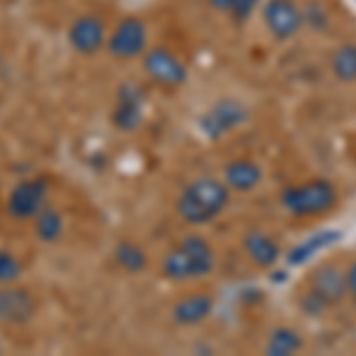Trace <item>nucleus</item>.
Here are the masks:
<instances>
[{
    "mask_svg": "<svg viewBox=\"0 0 356 356\" xmlns=\"http://www.w3.org/2000/svg\"><path fill=\"white\" fill-rule=\"evenodd\" d=\"M228 200H231V191L223 183V178L200 176L193 178L178 195L176 214L191 226H204V223H211L216 216L223 214Z\"/></svg>",
    "mask_w": 356,
    "mask_h": 356,
    "instance_id": "obj_1",
    "label": "nucleus"
},
{
    "mask_svg": "<svg viewBox=\"0 0 356 356\" xmlns=\"http://www.w3.org/2000/svg\"><path fill=\"white\" fill-rule=\"evenodd\" d=\"M216 266V252L204 235H186L162 259V275L169 283H191L207 278Z\"/></svg>",
    "mask_w": 356,
    "mask_h": 356,
    "instance_id": "obj_2",
    "label": "nucleus"
},
{
    "mask_svg": "<svg viewBox=\"0 0 356 356\" xmlns=\"http://www.w3.org/2000/svg\"><path fill=\"white\" fill-rule=\"evenodd\" d=\"M340 202V193L328 178H312L280 193V207L295 219H316L325 216Z\"/></svg>",
    "mask_w": 356,
    "mask_h": 356,
    "instance_id": "obj_3",
    "label": "nucleus"
},
{
    "mask_svg": "<svg viewBox=\"0 0 356 356\" xmlns=\"http://www.w3.org/2000/svg\"><path fill=\"white\" fill-rule=\"evenodd\" d=\"M50 197V181L45 176H31L22 178L19 183H15L5 200V209L8 216L19 223L33 221L41 214L43 207H48Z\"/></svg>",
    "mask_w": 356,
    "mask_h": 356,
    "instance_id": "obj_4",
    "label": "nucleus"
},
{
    "mask_svg": "<svg viewBox=\"0 0 356 356\" xmlns=\"http://www.w3.org/2000/svg\"><path fill=\"white\" fill-rule=\"evenodd\" d=\"M107 53L119 62H131L145 55L150 48V29L136 15L122 17L107 36Z\"/></svg>",
    "mask_w": 356,
    "mask_h": 356,
    "instance_id": "obj_5",
    "label": "nucleus"
},
{
    "mask_svg": "<svg viewBox=\"0 0 356 356\" xmlns=\"http://www.w3.org/2000/svg\"><path fill=\"white\" fill-rule=\"evenodd\" d=\"M140 65L145 76L150 79L159 88L176 90L188 81V67L186 62L178 57L174 50L164 48V45H152L140 57Z\"/></svg>",
    "mask_w": 356,
    "mask_h": 356,
    "instance_id": "obj_6",
    "label": "nucleus"
},
{
    "mask_svg": "<svg viewBox=\"0 0 356 356\" xmlns=\"http://www.w3.org/2000/svg\"><path fill=\"white\" fill-rule=\"evenodd\" d=\"M145 88L136 81H124L119 83L117 97H114L112 107V126L119 134H136L138 129L145 122Z\"/></svg>",
    "mask_w": 356,
    "mask_h": 356,
    "instance_id": "obj_7",
    "label": "nucleus"
},
{
    "mask_svg": "<svg viewBox=\"0 0 356 356\" xmlns=\"http://www.w3.org/2000/svg\"><path fill=\"white\" fill-rule=\"evenodd\" d=\"M107 24L100 15L83 13L69 24L67 29V43L69 48L81 57H95L107 45Z\"/></svg>",
    "mask_w": 356,
    "mask_h": 356,
    "instance_id": "obj_8",
    "label": "nucleus"
},
{
    "mask_svg": "<svg viewBox=\"0 0 356 356\" xmlns=\"http://www.w3.org/2000/svg\"><path fill=\"white\" fill-rule=\"evenodd\" d=\"M38 314V300L19 283L0 285V323L10 328L29 325Z\"/></svg>",
    "mask_w": 356,
    "mask_h": 356,
    "instance_id": "obj_9",
    "label": "nucleus"
},
{
    "mask_svg": "<svg viewBox=\"0 0 356 356\" xmlns=\"http://www.w3.org/2000/svg\"><path fill=\"white\" fill-rule=\"evenodd\" d=\"M264 26L275 41H290L302 31V5L297 0H266L261 8Z\"/></svg>",
    "mask_w": 356,
    "mask_h": 356,
    "instance_id": "obj_10",
    "label": "nucleus"
},
{
    "mask_svg": "<svg viewBox=\"0 0 356 356\" xmlns=\"http://www.w3.org/2000/svg\"><path fill=\"white\" fill-rule=\"evenodd\" d=\"M245 119H247V110H245L243 102L226 97V100L216 102L214 107H209V112L202 117L200 126H202V134L207 138L216 140V138H223V136L231 134V131L238 129Z\"/></svg>",
    "mask_w": 356,
    "mask_h": 356,
    "instance_id": "obj_11",
    "label": "nucleus"
},
{
    "mask_svg": "<svg viewBox=\"0 0 356 356\" xmlns=\"http://www.w3.org/2000/svg\"><path fill=\"white\" fill-rule=\"evenodd\" d=\"M309 290H314L321 300H325L332 309L347 300V278L335 264H321L309 275Z\"/></svg>",
    "mask_w": 356,
    "mask_h": 356,
    "instance_id": "obj_12",
    "label": "nucleus"
},
{
    "mask_svg": "<svg viewBox=\"0 0 356 356\" xmlns=\"http://www.w3.org/2000/svg\"><path fill=\"white\" fill-rule=\"evenodd\" d=\"M211 312H214V297L209 292H191L171 307V321L183 328H193L209 318Z\"/></svg>",
    "mask_w": 356,
    "mask_h": 356,
    "instance_id": "obj_13",
    "label": "nucleus"
},
{
    "mask_svg": "<svg viewBox=\"0 0 356 356\" xmlns=\"http://www.w3.org/2000/svg\"><path fill=\"white\" fill-rule=\"evenodd\" d=\"M261 178H264V169L254 159L238 157L223 166V183H226L228 191H233V193L245 195V193L257 191Z\"/></svg>",
    "mask_w": 356,
    "mask_h": 356,
    "instance_id": "obj_14",
    "label": "nucleus"
},
{
    "mask_svg": "<svg viewBox=\"0 0 356 356\" xmlns=\"http://www.w3.org/2000/svg\"><path fill=\"white\" fill-rule=\"evenodd\" d=\"M243 250H245L247 259L259 268H271L280 259V245L275 243L273 235L264 233V231H259V228H257V231L245 233Z\"/></svg>",
    "mask_w": 356,
    "mask_h": 356,
    "instance_id": "obj_15",
    "label": "nucleus"
},
{
    "mask_svg": "<svg viewBox=\"0 0 356 356\" xmlns=\"http://www.w3.org/2000/svg\"><path fill=\"white\" fill-rule=\"evenodd\" d=\"M112 259L124 273H129V275H138L150 266V257H147V252L143 250V245H138L136 240H119L112 250Z\"/></svg>",
    "mask_w": 356,
    "mask_h": 356,
    "instance_id": "obj_16",
    "label": "nucleus"
},
{
    "mask_svg": "<svg viewBox=\"0 0 356 356\" xmlns=\"http://www.w3.org/2000/svg\"><path fill=\"white\" fill-rule=\"evenodd\" d=\"M65 228H67L65 214L53 204L43 207L41 214L33 219V233H36V238L45 245L60 243L62 235H65Z\"/></svg>",
    "mask_w": 356,
    "mask_h": 356,
    "instance_id": "obj_17",
    "label": "nucleus"
},
{
    "mask_svg": "<svg viewBox=\"0 0 356 356\" xmlns=\"http://www.w3.org/2000/svg\"><path fill=\"white\" fill-rule=\"evenodd\" d=\"M330 72L340 83H356V43H340L330 55Z\"/></svg>",
    "mask_w": 356,
    "mask_h": 356,
    "instance_id": "obj_18",
    "label": "nucleus"
},
{
    "mask_svg": "<svg viewBox=\"0 0 356 356\" xmlns=\"http://www.w3.org/2000/svg\"><path fill=\"white\" fill-rule=\"evenodd\" d=\"M302 347H304V340H302L300 332H297L295 328H288V325H283V328H275L271 332V337H268V342H266V354H271V356H290V354L300 352Z\"/></svg>",
    "mask_w": 356,
    "mask_h": 356,
    "instance_id": "obj_19",
    "label": "nucleus"
},
{
    "mask_svg": "<svg viewBox=\"0 0 356 356\" xmlns=\"http://www.w3.org/2000/svg\"><path fill=\"white\" fill-rule=\"evenodd\" d=\"M216 13L228 15L235 22H247L257 10L259 0H207Z\"/></svg>",
    "mask_w": 356,
    "mask_h": 356,
    "instance_id": "obj_20",
    "label": "nucleus"
},
{
    "mask_svg": "<svg viewBox=\"0 0 356 356\" xmlns=\"http://www.w3.org/2000/svg\"><path fill=\"white\" fill-rule=\"evenodd\" d=\"M24 275V264L13 250L0 247V285H13L19 283Z\"/></svg>",
    "mask_w": 356,
    "mask_h": 356,
    "instance_id": "obj_21",
    "label": "nucleus"
},
{
    "mask_svg": "<svg viewBox=\"0 0 356 356\" xmlns=\"http://www.w3.org/2000/svg\"><path fill=\"white\" fill-rule=\"evenodd\" d=\"M300 5H302L304 26H312V29L323 31V29L330 24V13L325 10L323 3H318V0H304V3H300Z\"/></svg>",
    "mask_w": 356,
    "mask_h": 356,
    "instance_id": "obj_22",
    "label": "nucleus"
},
{
    "mask_svg": "<svg viewBox=\"0 0 356 356\" xmlns=\"http://www.w3.org/2000/svg\"><path fill=\"white\" fill-rule=\"evenodd\" d=\"M297 307H300L302 314L309 316V318H318V316H325L332 309L328 302L321 300V297L316 295L314 290H309V288L300 295V300H297Z\"/></svg>",
    "mask_w": 356,
    "mask_h": 356,
    "instance_id": "obj_23",
    "label": "nucleus"
},
{
    "mask_svg": "<svg viewBox=\"0 0 356 356\" xmlns=\"http://www.w3.org/2000/svg\"><path fill=\"white\" fill-rule=\"evenodd\" d=\"M344 278H347V297L352 302H356V261H352L344 271Z\"/></svg>",
    "mask_w": 356,
    "mask_h": 356,
    "instance_id": "obj_24",
    "label": "nucleus"
},
{
    "mask_svg": "<svg viewBox=\"0 0 356 356\" xmlns=\"http://www.w3.org/2000/svg\"><path fill=\"white\" fill-rule=\"evenodd\" d=\"M0 354H3V344H0Z\"/></svg>",
    "mask_w": 356,
    "mask_h": 356,
    "instance_id": "obj_25",
    "label": "nucleus"
},
{
    "mask_svg": "<svg viewBox=\"0 0 356 356\" xmlns=\"http://www.w3.org/2000/svg\"><path fill=\"white\" fill-rule=\"evenodd\" d=\"M48 3H50V0H48Z\"/></svg>",
    "mask_w": 356,
    "mask_h": 356,
    "instance_id": "obj_26",
    "label": "nucleus"
}]
</instances>
